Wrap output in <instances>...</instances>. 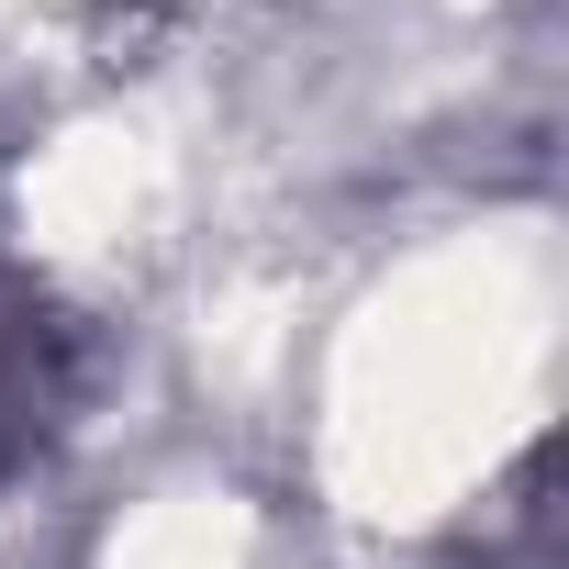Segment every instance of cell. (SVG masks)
I'll list each match as a JSON object with an SVG mask.
<instances>
[{
	"mask_svg": "<svg viewBox=\"0 0 569 569\" xmlns=\"http://www.w3.org/2000/svg\"><path fill=\"white\" fill-rule=\"evenodd\" d=\"M68 369H79V358H68L57 291L0 257V491L46 458V436H57V413H68Z\"/></svg>",
	"mask_w": 569,
	"mask_h": 569,
	"instance_id": "obj_1",
	"label": "cell"
}]
</instances>
